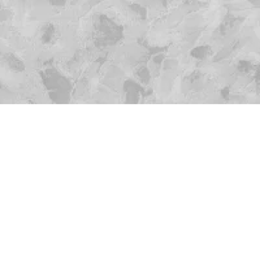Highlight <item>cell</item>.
Masks as SVG:
<instances>
[{
	"label": "cell",
	"instance_id": "obj_2",
	"mask_svg": "<svg viewBox=\"0 0 260 260\" xmlns=\"http://www.w3.org/2000/svg\"><path fill=\"white\" fill-rule=\"evenodd\" d=\"M5 62H7V66H8L9 69L13 70V72H22V70L25 69V65H24L22 60L18 56H16V55H7Z\"/></svg>",
	"mask_w": 260,
	"mask_h": 260
},
{
	"label": "cell",
	"instance_id": "obj_1",
	"mask_svg": "<svg viewBox=\"0 0 260 260\" xmlns=\"http://www.w3.org/2000/svg\"><path fill=\"white\" fill-rule=\"evenodd\" d=\"M56 39V29L52 25H46L41 31V41L43 45H51Z\"/></svg>",
	"mask_w": 260,
	"mask_h": 260
}]
</instances>
